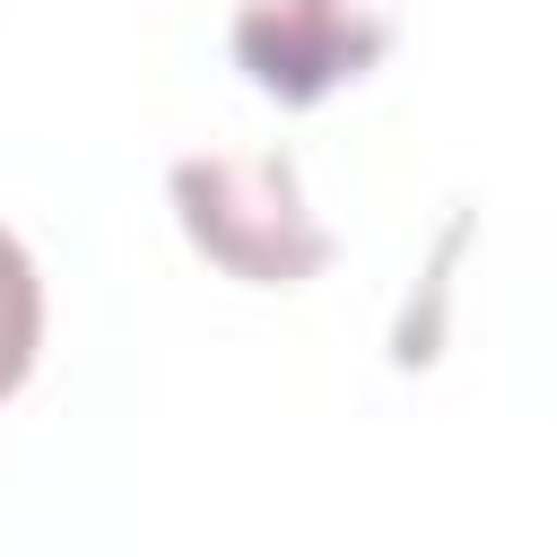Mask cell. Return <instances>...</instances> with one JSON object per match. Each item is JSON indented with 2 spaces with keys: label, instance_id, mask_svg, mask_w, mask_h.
Segmentation results:
<instances>
[{
  "label": "cell",
  "instance_id": "2",
  "mask_svg": "<svg viewBox=\"0 0 557 557\" xmlns=\"http://www.w3.org/2000/svg\"><path fill=\"white\" fill-rule=\"evenodd\" d=\"M35 339H44V287H35V261H26V244L0 226V400L26 383V366H35Z\"/></svg>",
  "mask_w": 557,
  "mask_h": 557
},
{
  "label": "cell",
  "instance_id": "1",
  "mask_svg": "<svg viewBox=\"0 0 557 557\" xmlns=\"http://www.w3.org/2000/svg\"><path fill=\"white\" fill-rule=\"evenodd\" d=\"M174 191H183L191 235H200L218 261H235L244 278H305V270L331 252V244L296 218V183H287L278 157H252V165H183Z\"/></svg>",
  "mask_w": 557,
  "mask_h": 557
}]
</instances>
